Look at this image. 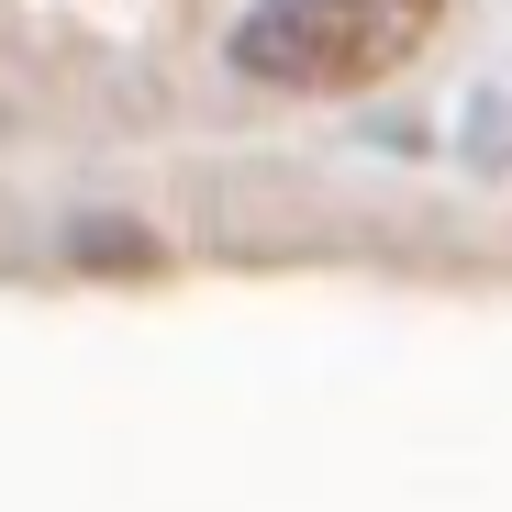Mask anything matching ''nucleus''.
Listing matches in <instances>:
<instances>
[{
	"label": "nucleus",
	"mask_w": 512,
	"mask_h": 512,
	"mask_svg": "<svg viewBox=\"0 0 512 512\" xmlns=\"http://www.w3.org/2000/svg\"><path fill=\"white\" fill-rule=\"evenodd\" d=\"M446 0H256L234 23V67L256 90H368L423 56Z\"/></svg>",
	"instance_id": "1"
}]
</instances>
